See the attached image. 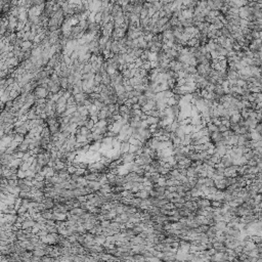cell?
Wrapping results in <instances>:
<instances>
[{
    "label": "cell",
    "mask_w": 262,
    "mask_h": 262,
    "mask_svg": "<svg viewBox=\"0 0 262 262\" xmlns=\"http://www.w3.org/2000/svg\"><path fill=\"white\" fill-rule=\"evenodd\" d=\"M33 93L35 95V97H36V99L38 101V99H45V97L47 96V94L49 93V91L44 85H38L33 90Z\"/></svg>",
    "instance_id": "6da1fadb"
},
{
    "label": "cell",
    "mask_w": 262,
    "mask_h": 262,
    "mask_svg": "<svg viewBox=\"0 0 262 262\" xmlns=\"http://www.w3.org/2000/svg\"><path fill=\"white\" fill-rule=\"evenodd\" d=\"M148 99H150V97H148L146 95V94H140L138 96V101H137V103H138L140 107H142V105H146L148 103Z\"/></svg>",
    "instance_id": "5b68a950"
},
{
    "label": "cell",
    "mask_w": 262,
    "mask_h": 262,
    "mask_svg": "<svg viewBox=\"0 0 262 262\" xmlns=\"http://www.w3.org/2000/svg\"><path fill=\"white\" fill-rule=\"evenodd\" d=\"M226 225H227V223H226L224 220H219V221H216V223L214 226H215L216 229H217L218 231H222L223 229L226 228Z\"/></svg>",
    "instance_id": "8992f818"
},
{
    "label": "cell",
    "mask_w": 262,
    "mask_h": 262,
    "mask_svg": "<svg viewBox=\"0 0 262 262\" xmlns=\"http://www.w3.org/2000/svg\"><path fill=\"white\" fill-rule=\"evenodd\" d=\"M40 216L44 219H51L52 217V211L48 210V209H44V210L40 211Z\"/></svg>",
    "instance_id": "277c9868"
},
{
    "label": "cell",
    "mask_w": 262,
    "mask_h": 262,
    "mask_svg": "<svg viewBox=\"0 0 262 262\" xmlns=\"http://www.w3.org/2000/svg\"><path fill=\"white\" fill-rule=\"evenodd\" d=\"M207 5L210 10H220L223 7L221 0H207Z\"/></svg>",
    "instance_id": "7a4b0ae2"
},
{
    "label": "cell",
    "mask_w": 262,
    "mask_h": 262,
    "mask_svg": "<svg viewBox=\"0 0 262 262\" xmlns=\"http://www.w3.org/2000/svg\"><path fill=\"white\" fill-rule=\"evenodd\" d=\"M219 162L225 167V168H227V167H229V166H231L233 164V159L229 156V155H225V156L220 158Z\"/></svg>",
    "instance_id": "3957f363"
}]
</instances>
